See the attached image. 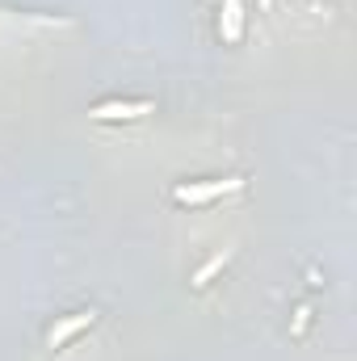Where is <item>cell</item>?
<instances>
[{"label": "cell", "mask_w": 357, "mask_h": 361, "mask_svg": "<svg viewBox=\"0 0 357 361\" xmlns=\"http://www.w3.org/2000/svg\"><path fill=\"white\" fill-rule=\"evenodd\" d=\"M231 189H240V177L206 180V185H181L173 197H177L181 206H198V202H210V197H219V193H231Z\"/></svg>", "instance_id": "obj_1"}, {"label": "cell", "mask_w": 357, "mask_h": 361, "mask_svg": "<svg viewBox=\"0 0 357 361\" xmlns=\"http://www.w3.org/2000/svg\"><path fill=\"white\" fill-rule=\"evenodd\" d=\"M156 105L152 101H105V105H97L92 109V118H101V122H114V118H143V114H152Z\"/></svg>", "instance_id": "obj_2"}, {"label": "cell", "mask_w": 357, "mask_h": 361, "mask_svg": "<svg viewBox=\"0 0 357 361\" xmlns=\"http://www.w3.org/2000/svg\"><path fill=\"white\" fill-rule=\"evenodd\" d=\"M92 319H97L92 311H76V315H68L63 324H55V328L47 332V345H51V349H59V345H68V341H72V336H76L80 328H89Z\"/></svg>", "instance_id": "obj_3"}, {"label": "cell", "mask_w": 357, "mask_h": 361, "mask_svg": "<svg viewBox=\"0 0 357 361\" xmlns=\"http://www.w3.org/2000/svg\"><path fill=\"white\" fill-rule=\"evenodd\" d=\"M227 257H231V252H219V257H214L210 265H202V269L193 273V286H206V281H210L214 273H219V269H223V265H227Z\"/></svg>", "instance_id": "obj_4"}]
</instances>
